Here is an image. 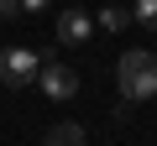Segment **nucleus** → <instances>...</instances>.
Returning a JSON list of instances; mask_svg holds the SVG:
<instances>
[{"label": "nucleus", "instance_id": "1", "mask_svg": "<svg viewBox=\"0 0 157 146\" xmlns=\"http://www.w3.org/2000/svg\"><path fill=\"white\" fill-rule=\"evenodd\" d=\"M115 84H121V99L141 104L157 94V52H126L115 63Z\"/></svg>", "mask_w": 157, "mask_h": 146}, {"label": "nucleus", "instance_id": "2", "mask_svg": "<svg viewBox=\"0 0 157 146\" xmlns=\"http://www.w3.org/2000/svg\"><path fill=\"white\" fill-rule=\"evenodd\" d=\"M37 68H42V57L32 47H6L0 52V84L6 89H26V84H37Z\"/></svg>", "mask_w": 157, "mask_h": 146}, {"label": "nucleus", "instance_id": "3", "mask_svg": "<svg viewBox=\"0 0 157 146\" xmlns=\"http://www.w3.org/2000/svg\"><path fill=\"white\" fill-rule=\"evenodd\" d=\"M37 84H42V94H47V99H73V94H78V73H73L68 63H52V57H42V68H37Z\"/></svg>", "mask_w": 157, "mask_h": 146}, {"label": "nucleus", "instance_id": "4", "mask_svg": "<svg viewBox=\"0 0 157 146\" xmlns=\"http://www.w3.org/2000/svg\"><path fill=\"white\" fill-rule=\"evenodd\" d=\"M52 31H58V42L78 47V42H89V37H94V16L73 5V11H63V16H58V26H52Z\"/></svg>", "mask_w": 157, "mask_h": 146}, {"label": "nucleus", "instance_id": "5", "mask_svg": "<svg viewBox=\"0 0 157 146\" xmlns=\"http://www.w3.org/2000/svg\"><path fill=\"white\" fill-rule=\"evenodd\" d=\"M47 146H84V125H73V120L52 125V130H47Z\"/></svg>", "mask_w": 157, "mask_h": 146}, {"label": "nucleus", "instance_id": "6", "mask_svg": "<svg viewBox=\"0 0 157 146\" xmlns=\"http://www.w3.org/2000/svg\"><path fill=\"white\" fill-rule=\"evenodd\" d=\"M94 21H100L105 31H126V26H131V5H105Z\"/></svg>", "mask_w": 157, "mask_h": 146}, {"label": "nucleus", "instance_id": "7", "mask_svg": "<svg viewBox=\"0 0 157 146\" xmlns=\"http://www.w3.org/2000/svg\"><path fill=\"white\" fill-rule=\"evenodd\" d=\"M131 21H141V26L157 31V0H136V5H131Z\"/></svg>", "mask_w": 157, "mask_h": 146}, {"label": "nucleus", "instance_id": "8", "mask_svg": "<svg viewBox=\"0 0 157 146\" xmlns=\"http://www.w3.org/2000/svg\"><path fill=\"white\" fill-rule=\"evenodd\" d=\"M16 11H32L37 16V11H47V0H16Z\"/></svg>", "mask_w": 157, "mask_h": 146}, {"label": "nucleus", "instance_id": "9", "mask_svg": "<svg viewBox=\"0 0 157 146\" xmlns=\"http://www.w3.org/2000/svg\"><path fill=\"white\" fill-rule=\"evenodd\" d=\"M16 16V0H0V21H11Z\"/></svg>", "mask_w": 157, "mask_h": 146}]
</instances>
